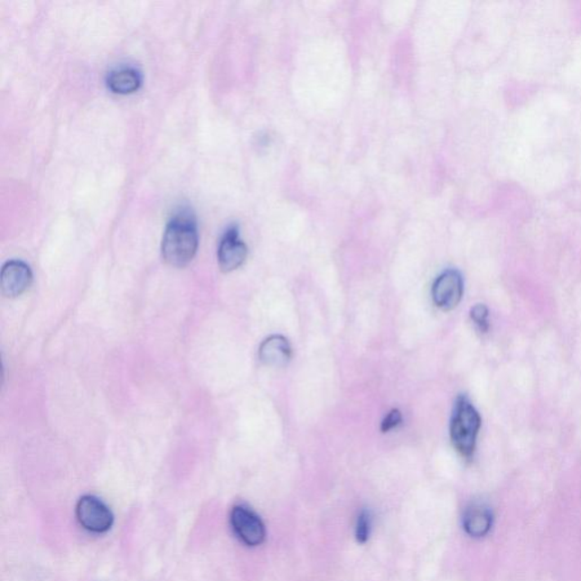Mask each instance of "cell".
<instances>
[{
    "label": "cell",
    "instance_id": "obj_5",
    "mask_svg": "<svg viewBox=\"0 0 581 581\" xmlns=\"http://www.w3.org/2000/svg\"><path fill=\"white\" fill-rule=\"evenodd\" d=\"M464 295V279L458 270L449 269L441 274L432 286V298L437 308L454 309Z\"/></svg>",
    "mask_w": 581,
    "mask_h": 581
},
{
    "label": "cell",
    "instance_id": "obj_4",
    "mask_svg": "<svg viewBox=\"0 0 581 581\" xmlns=\"http://www.w3.org/2000/svg\"><path fill=\"white\" fill-rule=\"evenodd\" d=\"M230 520L235 535L248 547H258L264 543L266 538L264 523L251 510L238 505L230 512Z\"/></svg>",
    "mask_w": 581,
    "mask_h": 581
},
{
    "label": "cell",
    "instance_id": "obj_10",
    "mask_svg": "<svg viewBox=\"0 0 581 581\" xmlns=\"http://www.w3.org/2000/svg\"><path fill=\"white\" fill-rule=\"evenodd\" d=\"M108 83L113 92L127 95L139 89L141 79L136 70L119 69L109 74Z\"/></svg>",
    "mask_w": 581,
    "mask_h": 581
},
{
    "label": "cell",
    "instance_id": "obj_8",
    "mask_svg": "<svg viewBox=\"0 0 581 581\" xmlns=\"http://www.w3.org/2000/svg\"><path fill=\"white\" fill-rule=\"evenodd\" d=\"M259 359L266 366H286L292 359L291 344L282 335L269 336L260 345Z\"/></svg>",
    "mask_w": 581,
    "mask_h": 581
},
{
    "label": "cell",
    "instance_id": "obj_3",
    "mask_svg": "<svg viewBox=\"0 0 581 581\" xmlns=\"http://www.w3.org/2000/svg\"><path fill=\"white\" fill-rule=\"evenodd\" d=\"M77 517L84 529L103 534L112 528L114 516L103 501L95 496L86 495L77 505Z\"/></svg>",
    "mask_w": 581,
    "mask_h": 581
},
{
    "label": "cell",
    "instance_id": "obj_6",
    "mask_svg": "<svg viewBox=\"0 0 581 581\" xmlns=\"http://www.w3.org/2000/svg\"><path fill=\"white\" fill-rule=\"evenodd\" d=\"M33 279V272L23 261H8L0 273V291L7 298H16L28 290Z\"/></svg>",
    "mask_w": 581,
    "mask_h": 581
},
{
    "label": "cell",
    "instance_id": "obj_9",
    "mask_svg": "<svg viewBox=\"0 0 581 581\" xmlns=\"http://www.w3.org/2000/svg\"><path fill=\"white\" fill-rule=\"evenodd\" d=\"M492 525H493V513L485 504L473 503L465 510L464 528L472 538H483L489 534Z\"/></svg>",
    "mask_w": 581,
    "mask_h": 581
},
{
    "label": "cell",
    "instance_id": "obj_13",
    "mask_svg": "<svg viewBox=\"0 0 581 581\" xmlns=\"http://www.w3.org/2000/svg\"><path fill=\"white\" fill-rule=\"evenodd\" d=\"M402 423V415L401 412L398 409H393L389 412L388 416L385 417L384 420L381 421L380 429L381 432L386 433L389 432L394 428H397L398 425Z\"/></svg>",
    "mask_w": 581,
    "mask_h": 581
},
{
    "label": "cell",
    "instance_id": "obj_12",
    "mask_svg": "<svg viewBox=\"0 0 581 581\" xmlns=\"http://www.w3.org/2000/svg\"><path fill=\"white\" fill-rule=\"evenodd\" d=\"M371 528V516L370 512L367 510L359 514L357 526H356V539L359 543L365 544L370 539Z\"/></svg>",
    "mask_w": 581,
    "mask_h": 581
},
{
    "label": "cell",
    "instance_id": "obj_11",
    "mask_svg": "<svg viewBox=\"0 0 581 581\" xmlns=\"http://www.w3.org/2000/svg\"><path fill=\"white\" fill-rule=\"evenodd\" d=\"M489 316V309L483 305H474L472 312H470V318L482 333H487L490 330Z\"/></svg>",
    "mask_w": 581,
    "mask_h": 581
},
{
    "label": "cell",
    "instance_id": "obj_7",
    "mask_svg": "<svg viewBox=\"0 0 581 581\" xmlns=\"http://www.w3.org/2000/svg\"><path fill=\"white\" fill-rule=\"evenodd\" d=\"M248 249L245 243L239 239L237 230H230L221 239L219 249V264L223 272L230 273L245 263Z\"/></svg>",
    "mask_w": 581,
    "mask_h": 581
},
{
    "label": "cell",
    "instance_id": "obj_1",
    "mask_svg": "<svg viewBox=\"0 0 581 581\" xmlns=\"http://www.w3.org/2000/svg\"><path fill=\"white\" fill-rule=\"evenodd\" d=\"M198 249L196 226L185 217H177L167 225L162 242L164 260L174 267H184Z\"/></svg>",
    "mask_w": 581,
    "mask_h": 581
},
{
    "label": "cell",
    "instance_id": "obj_2",
    "mask_svg": "<svg viewBox=\"0 0 581 581\" xmlns=\"http://www.w3.org/2000/svg\"><path fill=\"white\" fill-rule=\"evenodd\" d=\"M481 426L482 418L476 408L467 397H458L452 414L450 435L454 449L465 459L473 458Z\"/></svg>",
    "mask_w": 581,
    "mask_h": 581
}]
</instances>
